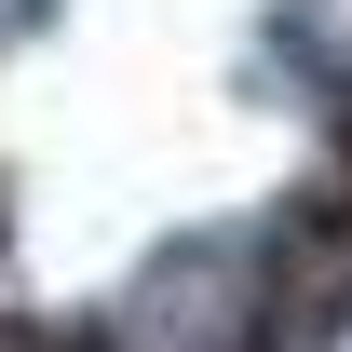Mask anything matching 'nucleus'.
Returning <instances> with one entry per match:
<instances>
[{
  "label": "nucleus",
  "mask_w": 352,
  "mask_h": 352,
  "mask_svg": "<svg viewBox=\"0 0 352 352\" xmlns=\"http://www.w3.org/2000/svg\"><path fill=\"white\" fill-rule=\"evenodd\" d=\"M352 339V190L311 176L258 230V352H325Z\"/></svg>",
  "instance_id": "2"
},
{
  "label": "nucleus",
  "mask_w": 352,
  "mask_h": 352,
  "mask_svg": "<svg viewBox=\"0 0 352 352\" xmlns=\"http://www.w3.org/2000/svg\"><path fill=\"white\" fill-rule=\"evenodd\" d=\"M0 352H109V325H54V311H0Z\"/></svg>",
  "instance_id": "3"
},
{
  "label": "nucleus",
  "mask_w": 352,
  "mask_h": 352,
  "mask_svg": "<svg viewBox=\"0 0 352 352\" xmlns=\"http://www.w3.org/2000/svg\"><path fill=\"white\" fill-rule=\"evenodd\" d=\"M109 352H258V244L204 230V244L149 258L135 298L109 311Z\"/></svg>",
  "instance_id": "1"
}]
</instances>
